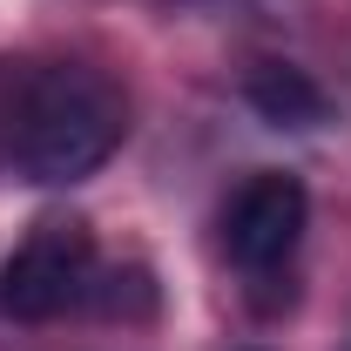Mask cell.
<instances>
[{"label": "cell", "instance_id": "1", "mask_svg": "<svg viewBox=\"0 0 351 351\" xmlns=\"http://www.w3.org/2000/svg\"><path fill=\"white\" fill-rule=\"evenodd\" d=\"M122 135L129 108L95 68H41L14 115V169L41 189H68L101 169L122 149Z\"/></svg>", "mask_w": 351, "mask_h": 351}, {"label": "cell", "instance_id": "2", "mask_svg": "<svg viewBox=\"0 0 351 351\" xmlns=\"http://www.w3.org/2000/svg\"><path fill=\"white\" fill-rule=\"evenodd\" d=\"M95 284V237L75 217H47L27 230V243L0 263V311L21 324H47L61 311L88 304Z\"/></svg>", "mask_w": 351, "mask_h": 351}, {"label": "cell", "instance_id": "3", "mask_svg": "<svg viewBox=\"0 0 351 351\" xmlns=\"http://www.w3.org/2000/svg\"><path fill=\"white\" fill-rule=\"evenodd\" d=\"M304 223H311V189L291 169H257L223 210V250H230L237 270L270 277L304 243Z\"/></svg>", "mask_w": 351, "mask_h": 351}, {"label": "cell", "instance_id": "4", "mask_svg": "<svg viewBox=\"0 0 351 351\" xmlns=\"http://www.w3.org/2000/svg\"><path fill=\"white\" fill-rule=\"evenodd\" d=\"M243 101L257 108L270 129H324V122H331L324 88L311 82L304 68H291V61H257V68L243 75Z\"/></svg>", "mask_w": 351, "mask_h": 351}, {"label": "cell", "instance_id": "5", "mask_svg": "<svg viewBox=\"0 0 351 351\" xmlns=\"http://www.w3.org/2000/svg\"><path fill=\"white\" fill-rule=\"evenodd\" d=\"M345 351H351V345H345Z\"/></svg>", "mask_w": 351, "mask_h": 351}]
</instances>
